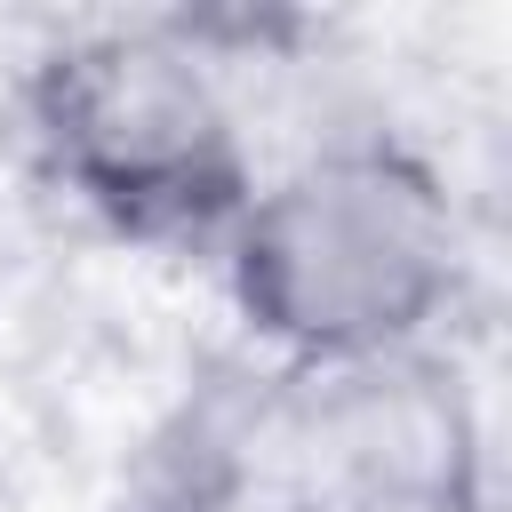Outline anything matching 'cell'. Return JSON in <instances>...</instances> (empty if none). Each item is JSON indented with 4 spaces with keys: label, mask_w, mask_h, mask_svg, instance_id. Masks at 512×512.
<instances>
[{
    "label": "cell",
    "mask_w": 512,
    "mask_h": 512,
    "mask_svg": "<svg viewBox=\"0 0 512 512\" xmlns=\"http://www.w3.org/2000/svg\"><path fill=\"white\" fill-rule=\"evenodd\" d=\"M240 320L336 376L408 360L464 288V224L440 168L392 136H344L248 200L224 240Z\"/></svg>",
    "instance_id": "6da1fadb"
},
{
    "label": "cell",
    "mask_w": 512,
    "mask_h": 512,
    "mask_svg": "<svg viewBox=\"0 0 512 512\" xmlns=\"http://www.w3.org/2000/svg\"><path fill=\"white\" fill-rule=\"evenodd\" d=\"M24 120L48 176L120 240L224 248L256 200L232 104L176 24H104L48 48Z\"/></svg>",
    "instance_id": "7a4b0ae2"
},
{
    "label": "cell",
    "mask_w": 512,
    "mask_h": 512,
    "mask_svg": "<svg viewBox=\"0 0 512 512\" xmlns=\"http://www.w3.org/2000/svg\"><path fill=\"white\" fill-rule=\"evenodd\" d=\"M296 512H480V440L456 376L336 368L296 432Z\"/></svg>",
    "instance_id": "3957f363"
}]
</instances>
